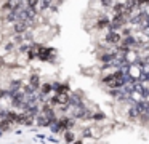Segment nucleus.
Instances as JSON below:
<instances>
[{"instance_id": "nucleus-7", "label": "nucleus", "mask_w": 149, "mask_h": 144, "mask_svg": "<svg viewBox=\"0 0 149 144\" xmlns=\"http://www.w3.org/2000/svg\"><path fill=\"white\" fill-rule=\"evenodd\" d=\"M107 24H109V21H107L106 18H103V19H100V21H98V27H100V29L107 27Z\"/></svg>"}, {"instance_id": "nucleus-11", "label": "nucleus", "mask_w": 149, "mask_h": 144, "mask_svg": "<svg viewBox=\"0 0 149 144\" xmlns=\"http://www.w3.org/2000/svg\"><path fill=\"white\" fill-rule=\"evenodd\" d=\"M66 138H68V141H72V138H74V136H72L71 133H68V134H66Z\"/></svg>"}, {"instance_id": "nucleus-6", "label": "nucleus", "mask_w": 149, "mask_h": 144, "mask_svg": "<svg viewBox=\"0 0 149 144\" xmlns=\"http://www.w3.org/2000/svg\"><path fill=\"white\" fill-rule=\"evenodd\" d=\"M10 128H11V122L10 120H3L2 123H0V130L7 131V130H10Z\"/></svg>"}, {"instance_id": "nucleus-10", "label": "nucleus", "mask_w": 149, "mask_h": 144, "mask_svg": "<svg viewBox=\"0 0 149 144\" xmlns=\"http://www.w3.org/2000/svg\"><path fill=\"white\" fill-rule=\"evenodd\" d=\"M136 115H138V112H136L135 109H132V111H130V117H133V118H135Z\"/></svg>"}, {"instance_id": "nucleus-9", "label": "nucleus", "mask_w": 149, "mask_h": 144, "mask_svg": "<svg viewBox=\"0 0 149 144\" xmlns=\"http://www.w3.org/2000/svg\"><path fill=\"white\" fill-rule=\"evenodd\" d=\"M50 90H52V85H48V83H47V85H43V88H42V91L43 93H48Z\"/></svg>"}, {"instance_id": "nucleus-3", "label": "nucleus", "mask_w": 149, "mask_h": 144, "mask_svg": "<svg viewBox=\"0 0 149 144\" xmlns=\"http://www.w3.org/2000/svg\"><path fill=\"white\" fill-rule=\"evenodd\" d=\"M109 43H119L120 42V35L117 34V32H111L109 35H107V38H106Z\"/></svg>"}, {"instance_id": "nucleus-4", "label": "nucleus", "mask_w": 149, "mask_h": 144, "mask_svg": "<svg viewBox=\"0 0 149 144\" xmlns=\"http://www.w3.org/2000/svg\"><path fill=\"white\" fill-rule=\"evenodd\" d=\"M50 54H52V50H50V48H43V50H40L39 58H40V59H48Z\"/></svg>"}, {"instance_id": "nucleus-2", "label": "nucleus", "mask_w": 149, "mask_h": 144, "mask_svg": "<svg viewBox=\"0 0 149 144\" xmlns=\"http://www.w3.org/2000/svg\"><path fill=\"white\" fill-rule=\"evenodd\" d=\"M52 102H58V104H64V106H66V104L69 102V98H68V95L61 93V95H58V96H56V98L53 99Z\"/></svg>"}, {"instance_id": "nucleus-5", "label": "nucleus", "mask_w": 149, "mask_h": 144, "mask_svg": "<svg viewBox=\"0 0 149 144\" xmlns=\"http://www.w3.org/2000/svg\"><path fill=\"white\" fill-rule=\"evenodd\" d=\"M26 29H27V22H24V21L18 22V24L15 26V31H16V32H21V31H26Z\"/></svg>"}, {"instance_id": "nucleus-8", "label": "nucleus", "mask_w": 149, "mask_h": 144, "mask_svg": "<svg viewBox=\"0 0 149 144\" xmlns=\"http://www.w3.org/2000/svg\"><path fill=\"white\" fill-rule=\"evenodd\" d=\"M31 83H32L34 86H37V85H39V77H37V75H32V77H31Z\"/></svg>"}, {"instance_id": "nucleus-1", "label": "nucleus", "mask_w": 149, "mask_h": 144, "mask_svg": "<svg viewBox=\"0 0 149 144\" xmlns=\"http://www.w3.org/2000/svg\"><path fill=\"white\" fill-rule=\"evenodd\" d=\"M123 22H125V16L116 15V16H114V19H112V22H111V27H112V29H119V27H122V26H123Z\"/></svg>"}]
</instances>
